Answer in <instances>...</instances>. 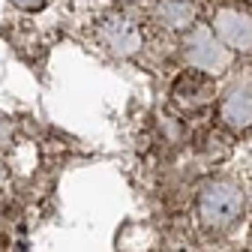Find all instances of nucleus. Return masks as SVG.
<instances>
[{"mask_svg": "<svg viewBox=\"0 0 252 252\" xmlns=\"http://www.w3.org/2000/svg\"><path fill=\"white\" fill-rule=\"evenodd\" d=\"M243 207H246L243 189L231 177H213L198 192V216H201V225L210 231H225L237 225Z\"/></svg>", "mask_w": 252, "mask_h": 252, "instance_id": "nucleus-1", "label": "nucleus"}, {"mask_svg": "<svg viewBox=\"0 0 252 252\" xmlns=\"http://www.w3.org/2000/svg\"><path fill=\"white\" fill-rule=\"evenodd\" d=\"M180 54H183V63L189 69H195L201 75H210V78H219L231 69V51L216 39V33L204 24H195L192 30L183 33V42H180Z\"/></svg>", "mask_w": 252, "mask_h": 252, "instance_id": "nucleus-2", "label": "nucleus"}, {"mask_svg": "<svg viewBox=\"0 0 252 252\" xmlns=\"http://www.w3.org/2000/svg\"><path fill=\"white\" fill-rule=\"evenodd\" d=\"M93 36H96V42L111 54V57H135L144 45V33L141 27L135 24V18H129L126 12H105L96 27H93Z\"/></svg>", "mask_w": 252, "mask_h": 252, "instance_id": "nucleus-3", "label": "nucleus"}, {"mask_svg": "<svg viewBox=\"0 0 252 252\" xmlns=\"http://www.w3.org/2000/svg\"><path fill=\"white\" fill-rule=\"evenodd\" d=\"M210 30L231 54H252V12L240 6H219Z\"/></svg>", "mask_w": 252, "mask_h": 252, "instance_id": "nucleus-4", "label": "nucleus"}, {"mask_svg": "<svg viewBox=\"0 0 252 252\" xmlns=\"http://www.w3.org/2000/svg\"><path fill=\"white\" fill-rule=\"evenodd\" d=\"M216 78L201 75L195 69H183L174 81H171V102L177 111L183 114H195L201 108H207L216 99Z\"/></svg>", "mask_w": 252, "mask_h": 252, "instance_id": "nucleus-5", "label": "nucleus"}, {"mask_svg": "<svg viewBox=\"0 0 252 252\" xmlns=\"http://www.w3.org/2000/svg\"><path fill=\"white\" fill-rule=\"evenodd\" d=\"M219 117L228 129L243 132L252 126V81L234 78L219 96Z\"/></svg>", "mask_w": 252, "mask_h": 252, "instance_id": "nucleus-6", "label": "nucleus"}, {"mask_svg": "<svg viewBox=\"0 0 252 252\" xmlns=\"http://www.w3.org/2000/svg\"><path fill=\"white\" fill-rule=\"evenodd\" d=\"M153 15L162 27L186 33V30H192L198 24V3L195 0H156Z\"/></svg>", "mask_w": 252, "mask_h": 252, "instance_id": "nucleus-7", "label": "nucleus"}, {"mask_svg": "<svg viewBox=\"0 0 252 252\" xmlns=\"http://www.w3.org/2000/svg\"><path fill=\"white\" fill-rule=\"evenodd\" d=\"M12 6H18V9H24V12H39V9H45L51 0H9Z\"/></svg>", "mask_w": 252, "mask_h": 252, "instance_id": "nucleus-8", "label": "nucleus"}, {"mask_svg": "<svg viewBox=\"0 0 252 252\" xmlns=\"http://www.w3.org/2000/svg\"><path fill=\"white\" fill-rule=\"evenodd\" d=\"M3 183H6V165L0 162V186H3Z\"/></svg>", "mask_w": 252, "mask_h": 252, "instance_id": "nucleus-9", "label": "nucleus"}, {"mask_svg": "<svg viewBox=\"0 0 252 252\" xmlns=\"http://www.w3.org/2000/svg\"><path fill=\"white\" fill-rule=\"evenodd\" d=\"M111 3H138V0H111Z\"/></svg>", "mask_w": 252, "mask_h": 252, "instance_id": "nucleus-10", "label": "nucleus"}]
</instances>
